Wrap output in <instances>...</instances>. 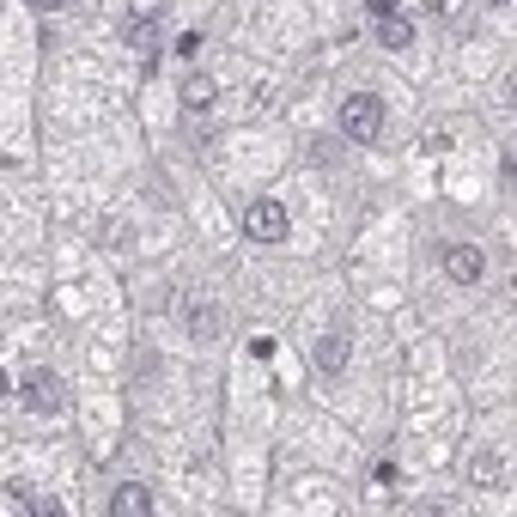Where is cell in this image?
I'll list each match as a JSON object with an SVG mask.
<instances>
[{"instance_id":"cell-4","label":"cell","mask_w":517,"mask_h":517,"mask_svg":"<svg viewBox=\"0 0 517 517\" xmlns=\"http://www.w3.org/2000/svg\"><path fill=\"white\" fill-rule=\"evenodd\" d=\"M165 19V0H128V19H122V37L140 49V55H153V31Z\"/></svg>"},{"instance_id":"cell-6","label":"cell","mask_w":517,"mask_h":517,"mask_svg":"<svg viewBox=\"0 0 517 517\" xmlns=\"http://www.w3.org/2000/svg\"><path fill=\"white\" fill-rule=\"evenodd\" d=\"M445 274H451L457 286H475V280L487 274V256H481L475 244H451V250H445Z\"/></svg>"},{"instance_id":"cell-14","label":"cell","mask_w":517,"mask_h":517,"mask_svg":"<svg viewBox=\"0 0 517 517\" xmlns=\"http://www.w3.org/2000/svg\"><path fill=\"white\" fill-rule=\"evenodd\" d=\"M0 396H7V372H0Z\"/></svg>"},{"instance_id":"cell-5","label":"cell","mask_w":517,"mask_h":517,"mask_svg":"<svg viewBox=\"0 0 517 517\" xmlns=\"http://www.w3.org/2000/svg\"><path fill=\"white\" fill-rule=\"evenodd\" d=\"M372 19H378V43L396 55V49H408L414 43V25L396 13V0H372Z\"/></svg>"},{"instance_id":"cell-11","label":"cell","mask_w":517,"mask_h":517,"mask_svg":"<svg viewBox=\"0 0 517 517\" xmlns=\"http://www.w3.org/2000/svg\"><path fill=\"white\" fill-rule=\"evenodd\" d=\"M183 323H189V335H213V329H219V317H213L207 299H201V305L189 299V305H183Z\"/></svg>"},{"instance_id":"cell-8","label":"cell","mask_w":517,"mask_h":517,"mask_svg":"<svg viewBox=\"0 0 517 517\" xmlns=\"http://www.w3.org/2000/svg\"><path fill=\"white\" fill-rule=\"evenodd\" d=\"M110 511H116V517H146V511H153V493H146L140 481H122V487L110 493Z\"/></svg>"},{"instance_id":"cell-12","label":"cell","mask_w":517,"mask_h":517,"mask_svg":"<svg viewBox=\"0 0 517 517\" xmlns=\"http://www.w3.org/2000/svg\"><path fill=\"white\" fill-rule=\"evenodd\" d=\"M177 55H201V31H183L177 37Z\"/></svg>"},{"instance_id":"cell-2","label":"cell","mask_w":517,"mask_h":517,"mask_svg":"<svg viewBox=\"0 0 517 517\" xmlns=\"http://www.w3.org/2000/svg\"><path fill=\"white\" fill-rule=\"evenodd\" d=\"M286 232H292V219H286L280 201H250V213H244V238L250 244H286Z\"/></svg>"},{"instance_id":"cell-1","label":"cell","mask_w":517,"mask_h":517,"mask_svg":"<svg viewBox=\"0 0 517 517\" xmlns=\"http://www.w3.org/2000/svg\"><path fill=\"white\" fill-rule=\"evenodd\" d=\"M341 134H347V140H359V146H372V140L384 134V98L353 92V98L341 104Z\"/></svg>"},{"instance_id":"cell-7","label":"cell","mask_w":517,"mask_h":517,"mask_svg":"<svg viewBox=\"0 0 517 517\" xmlns=\"http://www.w3.org/2000/svg\"><path fill=\"white\" fill-rule=\"evenodd\" d=\"M347 353H353V347H347V335H323L311 359H317V372H323V378H341V372H347Z\"/></svg>"},{"instance_id":"cell-15","label":"cell","mask_w":517,"mask_h":517,"mask_svg":"<svg viewBox=\"0 0 517 517\" xmlns=\"http://www.w3.org/2000/svg\"><path fill=\"white\" fill-rule=\"evenodd\" d=\"M487 7H505V0H487Z\"/></svg>"},{"instance_id":"cell-13","label":"cell","mask_w":517,"mask_h":517,"mask_svg":"<svg viewBox=\"0 0 517 517\" xmlns=\"http://www.w3.org/2000/svg\"><path fill=\"white\" fill-rule=\"evenodd\" d=\"M25 7H37V13H55V7H67V0H25Z\"/></svg>"},{"instance_id":"cell-9","label":"cell","mask_w":517,"mask_h":517,"mask_svg":"<svg viewBox=\"0 0 517 517\" xmlns=\"http://www.w3.org/2000/svg\"><path fill=\"white\" fill-rule=\"evenodd\" d=\"M213 98H219V86L207 80V73H189V80H183V110H189V116H207Z\"/></svg>"},{"instance_id":"cell-10","label":"cell","mask_w":517,"mask_h":517,"mask_svg":"<svg viewBox=\"0 0 517 517\" xmlns=\"http://www.w3.org/2000/svg\"><path fill=\"white\" fill-rule=\"evenodd\" d=\"M469 481H475V487H499V481H505V457H499V451H481V457L469 463Z\"/></svg>"},{"instance_id":"cell-3","label":"cell","mask_w":517,"mask_h":517,"mask_svg":"<svg viewBox=\"0 0 517 517\" xmlns=\"http://www.w3.org/2000/svg\"><path fill=\"white\" fill-rule=\"evenodd\" d=\"M19 396H25V408H31V414H61V408H67V384H61V378L49 372V365H37V372H25Z\"/></svg>"}]
</instances>
